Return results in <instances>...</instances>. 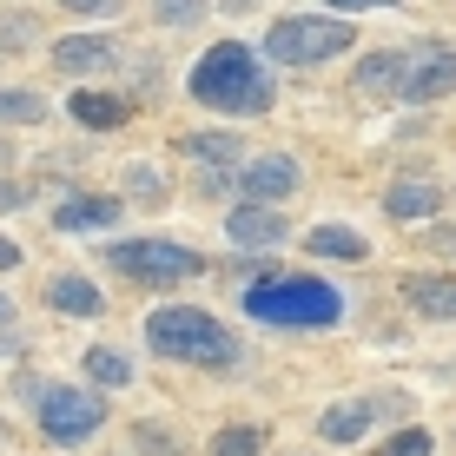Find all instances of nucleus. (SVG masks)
<instances>
[{
  "instance_id": "1a4fd4ad",
  "label": "nucleus",
  "mask_w": 456,
  "mask_h": 456,
  "mask_svg": "<svg viewBox=\"0 0 456 456\" xmlns=\"http://www.w3.org/2000/svg\"><path fill=\"white\" fill-rule=\"evenodd\" d=\"M403 297H411V311H417V318H456V278L411 272V278H403Z\"/></svg>"
},
{
  "instance_id": "6ab92c4d",
  "label": "nucleus",
  "mask_w": 456,
  "mask_h": 456,
  "mask_svg": "<svg viewBox=\"0 0 456 456\" xmlns=\"http://www.w3.org/2000/svg\"><path fill=\"white\" fill-rule=\"evenodd\" d=\"M86 377L93 384H133V364H126L119 351H106V344H93L86 351Z\"/></svg>"
},
{
  "instance_id": "a211bd4d",
  "label": "nucleus",
  "mask_w": 456,
  "mask_h": 456,
  "mask_svg": "<svg viewBox=\"0 0 456 456\" xmlns=\"http://www.w3.org/2000/svg\"><path fill=\"white\" fill-rule=\"evenodd\" d=\"M305 245L318 251V258H351V265H357V258H364V251H370L364 239H357V232H344V225H318V232H311Z\"/></svg>"
},
{
  "instance_id": "dca6fc26",
  "label": "nucleus",
  "mask_w": 456,
  "mask_h": 456,
  "mask_svg": "<svg viewBox=\"0 0 456 456\" xmlns=\"http://www.w3.org/2000/svg\"><path fill=\"white\" fill-rule=\"evenodd\" d=\"M397 80H403V53H370L364 67H357V93H364V100L397 93Z\"/></svg>"
},
{
  "instance_id": "412c9836",
  "label": "nucleus",
  "mask_w": 456,
  "mask_h": 456,
  "mask_svg": "<svg viewBox=\"0 0 456 456\" xmlns=\"http://www.w3.org/2000/svg\"><path fill=\"white\" fill-rule=\"evenodd\" d=\"M46 113V100L40 93H0V119H13V126H34Z\"/></svg>"
},
{
  "instance_id": "f257e3e1",
  "label": "nucleus",
  "mask_w": 456,
  "mask_h": 456,
  "mask_svg": "<svg viewBox=\"0 0 456 456\" xmlns=\"http://www.w3.org/2000/svg\"><path fill=\"white\" fill-rule=\"evenodd\" d=\"M192 100L218 106V113H265L272 106V80L258 73V53L251 46H212L192 73Z\"/></svg>"
},
{
  "instance_id": "7c9ffc66",
  "label": "nucleus",
  "mask_w": 456,
  "mask_h": 456,
  "mask_svg": "<svg viewBox=\"0 0 456 456\" xmlns=\"http://www.w3.org/2000/svg\"><path fill=\"white\" fill-rule=\"evenodd\" d=\"M7 324H13V305H7V291H0V331H7Z\"/></svg>"
},
{
  "instance_id": "7ed1b4c3",
  "label": "nucleus",
  "mask_w": 456,
  "mask_h": 456,
  "mask_svg": "<svg viewBox=\"0 0 456 456\" xmlns=\"http://www.w3.org/2000/svg\"><path fill=\"white\" fill-rule=\"evenodd\" d=\"M245 311L258 324H338L344 297L318 278H265L245 291Z\"/></svg>"
},
{
  "instance_id": "393cba45",
  "label": "nucleus",
  "mask_w": 456,
  "mask_h": 456,
  "mask_svg": "<svg viewBox=\"0 0 456 456\" xmlns=\"http://www.w3.org/2000/svg\"><path fill=\"white\" fill-rule=\"evenodd\" d=\"M139 450H146V456H179V444H172V436H159V430H152V423H139Z\"/></svg>"
},
{
  "instance_id": "a878e982",
  "label": "nucleus",
  "mask_w": 456,
  "mask_h": 456,
  "mask_svg": "<svg viewBox=\"0 0 456 456\" xmlns=\"http://www.w3.org/2000/svg\"><path fill=\"white\" fill-rule=\"evenodd\" d=\"M27 199H34V185H27V179H7V185H0V212L27 206Z\"/></svg>"
},
{
  "instance_id": "ddd939ff",
  "label": "nucleus",
  "mask_w": 456,
  "mask_h": 456,
  "mask_svg": "<svg viewBox=\"0 0 456 456\" xmlns=\"http://www.w3.org/2000/svg\"><path fill=\"white\" fill-rule=\"evenodd\" d=\"M384 206H390V218H436L444 192H436L430 179H397V185L384 192Z\"/></svg>"
},
{
  "instance_id": "6e6552de",
  "label": "nucleus",
  "mask_w": 456,
  "mask_h": 456,
  "mask_svg": "<svg viewBox=\"0 0 456 456\" xmlns=\"http://www.w3.org/2000/svg\"><path fill=\"white\" fill-rule=\"evenodd\" d=\"M239 185L251 192V206H272V199H291V192H297V166L285 159V152H265V159L245 166Z\"/></svg>"
},
{
  "instance_id": "aec40b11",
  "label": "nucleus",
  "mask_w": 456,
  "mask_h": 456,
  "mask_svg": "<svg viewBox=\"0 0 456 456\" xmlns=\"http://www.w3.org/2000/svg\"><path fill=\"white\" fill-rule=\"evenodd\" d=\"M185 152H192V159H212V166H232V159H239V139H232V133H192Z\"/></svg>"
},
{
  "instance_id": "9d476101",
  "label": "nucleus",
  "mask_w": 456,
  "mask_h": 456,
  "mask_svg": "<svg viewBox=\"0 0 456 456\" xmlns=\"http://www.w3.org/2000/svg\"><path fill=\"white\" fill-rule=\"evenodd\" d=\"M232 245H245V251H258V245H278L285 239V218H278L272 206H239L232 212Z\"/></svg>"
},
{
  "instance_id": "0eeeda50",
  "label": "nucleus",
  "mask_w": 456,
  "mask_h": 456,
  "mask_svg": "<svg viewBox=\"0 0 456 456\" xmlns=\"http://www.w3.org/2000/svg\"><path fill=\"white\" fill-rule=\"evenodd\" d=\"M397 93H411V100H444V93H456V46H423L411 60V73L397 80Z\"/></svg>"
},
{
  "instance_id": "5701e85b",
  "label": "nucleus",
  "mask_w": 456,
  "mask_h": 456,
  "mask_svg": "<svg viewBox=\"0 0 456 456\" xmlns=\"http://www.w3.org/2000/svg\"><path fill=\"white\" fill-rule=\"evenodd\" d=\"M377 456H430V430H397L390 444H377Z\"/></svg>"
},
{
  "instance_id": "9b49d317",
  "label": "nucleus",
  "mask_w": 456,
  "mask_h": 456,
  "mask_svg": "<svg viewBox=\"0 0 456 456\" xmlns=\"http://www.w3.org/2000/svg\"><path fill=\"white\" fill-rule=\"evenodd\" d=\"M46 305L53 311H67V318H100V285H86L80 272H67V278H53V285H46Z\"/></svg>"
},
{
  "instance_id": "4468645a",
  "label": "nucleus",
  "mask_w": 456,
  "mask_h": 456,
  "mask_svg": "<svg viewBox=\"0 0 456 456\" xmlns=\"http://www.w3.org/2000/svg\"><path fill=\"white\" fill-rule=\"evenodd\" d=\"M119 218V199H67V206L53 212V225L60 232H100V225H113Z\"/></svg>"
},
{
  "instance_id": "c756f323",
  "label": "nucleus",
  "mask_w": 456,
  "mask_h": 456,
  "mask_svg": "<svg viewBox=\"0 0 456 456\" xmlns=\"http://www.w3.org/2000/svg\"><path fill=\"white\" fill-rule=\"evenodd\" d=\"M331 7H390V0H331Z\"/></svg>"
},
{
  "instance_id": "bb28decb",
  "label": "nucleus",
  "mask_w": 456,
  "mask_h": 456,
  "mask_svg": "<svg viewBox=\"0 0 456 456\" xmlns=\"http://www.w3.org/2000/svg\"><path fill=\"white\" fill-rule=\"evenodd\" d=\"M430 245H436V251H456V225H436V232H430Z\"/></svg>"
},
{
  "instance_id": "39448f33",
  "label": "nucleus",
  "mask_w": 456,
  "mask_h": 456,
  "mask_svg": "<svg viewBox=\"0 0 456 456\" xmlns=\"http://www.w3.org/2000/svg\"><path fill=\"white\" fill-rule=\"evenodd\" d=\"M106 423V397L100 390H40V430L53 436V444H80Z\"/></svg>"
},
{
  "instance_id": "cd10ccee",
  "label": "nucleus",
  "mask_w": 456,
  "mask_h": 456,
  "mask_svg": "<svg viewBox=\"0 0 456 456\" xmlns=\"http://www.w3.org/2000/svg\"><path fill=\"white\" fill-rule=\"evenodd\" d=\"M20 265V251H13V239H0V272H13Z\"/></svg>"
},
{
  "instance_id": "2eb2a0df",
  "label": "nucleus",
  "mask_w": 456,
  "mask_h": 456,
  "mask_svg": "<svg viewBox=\"0 0 456 456\" xmlns=\"http://www.w3.org/2000/svg\"><path fill=\"white\" fill-rule=\"evenodd\" d=\"M364 430H370V403H364V397H351V403H338V411H324V444H357Z\"/></svg>"
},
{
  "instance_id": "f03ea898",
  "label": "nucleus",
  "mask_w": 456,
  "mask_h": 456,
  "mask_svg": "<svg viewBox=\"0 0 456 456\" xmlns=\"http://www.w3.org/2000/svg\"><path fill=\"white\" fill-rule=\"evenodd\" d=\"M146 338L159 357H179V364H199V370H218L239 357V344H232V331L212 318V311H192V305H166L146 318Z\"/></svg>"
},
{
  "instance_id": "20e7f679",
  "label": "nucleus",
  "mask_w": 456,
  "mask_h": 456,
  "mask_svg": "<svg viewBox=\"0 0 456 456\" xmlns=\"http://www.w3.org/2000/svg\"><path fill=\"white\" fill-rule=\"evenodd\" d=\"M351 46V20H278L265 34V53L278 67H305V60H331Z\"/></svg>"
},
{
  "instance_id": "c85d7f7f",
  "label": "nucleus",
  "mask_w": 456,
  "mask_h": 456,
  "mask_svg": "<svg viewBox=\"0 0 456 456\" xmlns=\"http://www.w3.org/2000/svg\"><path fill=\"white\" fill-rule=\"evenodd\" d=\"M73 13H100V7H113V0H67Z\"/></svg>"
},
{
  "instance_id": "4be33fe9",
  "label": "nucleus",
  "mask_w": 456,
  "mask_h": 456,
  "mask_svg": "<svg viewBox=\"0 0 456 456\" xmlns=\"http://www.w3.org/2000/svg\"><path fill=\"white\" fill-rule=\"evenodd\" d=\"M258 444H265V436L251 430V423H239V430H218L212 456H258Z\"/></svg>"
},
{
  "instance_id": "b1692460",
  "label": "nucleus",
  "mask_w": 456,
  "mask_h": 456,
  "mask_svg": "<svg viewBox=\"0 0 456 456\" xmlns=\"http://www.w3.org/2000/svg\"><path fill=\"white\" fill-rule=\"evenodd\" d=\"M159 20L192 27V20H206V0H159Z\"/></svg>"
},
{
  "instance_id": "f8f14e48",
  "label": "nucleus",
  "mask_w": 456,
  "mask_h": 456,
  "mask_svg": "<svg viewBox=\"0 0 456 456\" xmlns=\"http://www.w3.org/2000/svg\"><path fill=\"white\" fill-rule=\"evenodd\" d=\"M53 67H60V73H100V67H113V40L73 34V40L53 46Z\"/></svg>"
},
{
  "instance_id": "f3484780",
  "label": "nucleus",
  "mask_w": 456,
  "mask_h": 456,
  "mask_svg": "<svg viewBox=\"0 0 456 456\" xmlns=\"http://www.w3.org/2000/svg\"><path fill=\"white\" fill-rule=\"evenodd\" d=\"M67 113L80 119V126H119V119H126V106L113 100V93H73Z\"/></svg>"
},
{
  "instance_id": "2f4dec72",
  "label": "nucleus",
  "mask_w": 456,
  "mask_h": 456,
  "mask_svg": "<svg viewBox=\"0 0 456 456\" xmlns=\"http://www.w3.org/2000/svg\"><path fill=\"white\" fill-rule=\"evenodd\" d=\"M0 444H7V417H0Z\"/></svg>"
},
{
  "instance_id": "423d86ee",
  "label": "nucleus",
  "mask_w": 456,
  "mask_h": 456,
  "mask_svg": "<svg viewBox=\"0 0 456 456\" xmlns=\"http://www.w3.org/2000/svg\"><path fill=\"white\" fill-rule=\"evenodd\" d=\"M113 272H119V278H152V285H172V278H192V272H199V251L166 245V239H133V245H113Z\"/></svg>"
}]
</instances>
